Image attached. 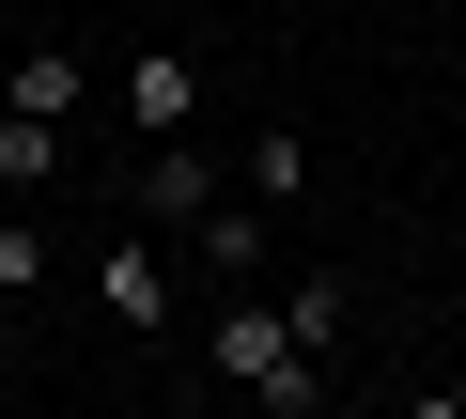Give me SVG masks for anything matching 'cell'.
<instances>
[{"label": "cell", "instance_id": "cell-5", "mask_svg": "<svg viewBox=\"0 0 466 419\" xmlns=\"http://www.w3.org/2000/svg\"><path fill=\"white\" fill-rule=\"evenodd\" d=\"M125 125H140V140H187V125H202V63H187V47H140V63H125Z\"/></svg>", "mask_w": 466, "mask_h": 419}, {"label": "cell", "instance_id": "cell-9", "mask_svg": "<svg viewBox=\"0 0 466 419\" xmlns=\"http://www.w3.org/2000/svg\"><path fill=\"white\" fill-rule=\"evenodd\" d=\"M280 311H296V342H311V357H342V280H280Z\"/></svg>", "mask_w": 466, "mask_h": 419}, {"label": "cell", "instance_id": "cell-13", "mask_svg": "<svg viewBox=\"0 0 466 419\" xmlns=\"http://www.w3.org/2000/svg\"><path fill=\"white\" fill-rule=\"evenodd\" d=\"M358 16H389V0H358Z\"/></svg>", "mask_w": 466, "mask_h": 419}, {"label": "cell", "instance_id": "cell-10", "mask_svg": "<svg viewBox=\"0 0 466 419\" xmlns=\"http://www.w3.org/2000/svg\"><path fill=\"white\" fill-rule=\"evenodd\" d=\"M0 295H47V234L32 218H0Z\"/></svg>", "mask_w": 466, "mask_h": 419}, {"label": "cell", "instance_id": "cell-8", "mask_svg": "<svg viewBox=\"0 0 466 419\" xmlns=\"http://www.w3.org/2000/svg\"><path fill=\"white\" fill-rule=\"evenodd\" d=\"M63 171V125H32V109H0V202H32Z\"/></svg>", "mask_w": 466, "mask_h": 419}, {"label": "cell", "instance_id": "cell-11", "mask_svg": "<svg viewBox=\"0 0 466 419\" xmlns=\"http://www.w3.org/2000/svg\"><path fill=\"white\" fill-rule=\"evenodd\" d=\"M404 419H466V388H420V404H404Z\"/></svg>", "mask_w": 466, "mask_h": 419}, {"label": "cell", "instance_id": "cell-12", "mask_svg": "<svg viewBox=\"0 0 466 419\" xmlns=\"http://www.w3.org/2000/svg\"><path fill=\"white\" fill-rule=\"evenodd\" d=\"M202 419H249V404H233V388H218V404H202Z\"/></svg>", "mask_w": 466, "mask_h": 419}, {"label": "cell", "instance_id": "cell-7", "mask_svg": "<svg viewBox=\"0 0 466 419\" xmlns=\"http://www.w3.org/2000/svg\"><path fill=\"white\" fill-rule=\"evenodd\" d=\"M233 186H249L265 218H280V202L311 186V140H296V125H249V140H233Z\"/></svg>", "mask_w": 466, "mask_h": 419}, {"label": "cell", "instance_id": "cell-2", "mask_svg": "<svg viewBox=\"0 0 466 419\" xmlns=\"http://www.w3.org/2000/svg\"><path fill=\"white\" fill-rule=\"evenodd\" d=\"M187 264H202V295H249V280L280 264V218H265V202H249V186H218V218L187 234Z\"/></svg>", "mask_w": 466, "mask_h": 419}, {"label": "cell", "instance_id": "cell-6", "mask_svg": "<svg viewBox=\"0 0 466 419\" xmlns=\"http://www.w3.org/2000/svg\"><path fill=\"white\" fill-rule=\"evenodd\" d=\"M0 109H32V125H78V109H94L78 47H16V78H0Z\"/></svg>", "mask_w": 466, "mask_h": 419}, {"label": "cell", "instance_id": "cell-4", "mask_svg": "<svg viewBox=\"0 0 466 419\" xmlns=\"http://www.w3.org/2000/svg\"><path fill=\"white\" fill-rule=\"evenodd\" d=\"M94 311L109 326H171V234H109L94 249Z\"/></svg>", "mask_w": 466, "mask_h": 419}, {"label": "cell", "instance_id": "cell-1", "mask_svg": "<svg viewBox=\"0 0 466 419\" xmlns=\"http://www.w3.org/2000/svg\"><path fill=\"white\" fill-rule=\"evenodd\" d=\"M327 373H342V357H311V342H296V311H280L265 280H249V295H218V388L249 404V419H311V404H327Z\"/></svg>", "mask_w": 466, "mask_h": 419}, {"label": "cell", "instance_id": "cell-3", "mask_svg": "<svg viewBox=\"0 0 466 419\" xmlns=\"http://www.w3.org/2000/svg\"><path fill=\"white\" fill-rule=\"evenodd\" d=\"M202 218H218V155H202V140H140V234L187 249Z\"/></svg>", "mask_w": 466, "mask_h": 419}]
</instances>
